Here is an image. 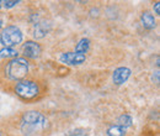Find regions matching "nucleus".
I'll use <instances>...</instances> for the list:
<instances>
[{
    "instance_id": "13",
    "label": "nucleus",
    "mask_w": 160,
    "mask_h": 136,
    "mask_svg": "<svg viewBox=\"0 0 160 136\" xmlns=\"http://www.w3.org/2000/svg\"><path fill=\"white\" fill-rule=\"evenodd\" d=\"M20 1H15V0H12V1H10V0H8V1H2V4H4V6L6 8V9H10V8H14V6H16L18 4H19Z\"/></svg>"
},
{
    "instance_id": "5",
    "label": "nucleus",
    "mask_w": 160,
    "mask_h": 136,
    "mask_svg": "<svg viewBox=\"0 0 160 136\" xmlns=\"http://www.w3.org/2000/svg\"><path fill=\"white\" fill-rule=\"evenodd\" d=\"M41 53H42V47L36 41H26L22 46V55L26 58L36 59L40 57Z\"/></svg>"
},
{
    "instance_id": "1",
    "label": "nucleus",
    "mask_w": 160,
    "mask_h": 136,
    "mask_svg": "<svg viewBox=\"0 0 160 136\" xmlns=\"http://www.w3.org/2000/svg\"><path fill=\"white\" fill-rule=\"evenodd\" d=\"M14 93L23 101H35L43 97V83L35 78H23L14 84Z\"/></svg>"
},
{
    "instance_id": "12",
    "label": "nucleus",
    "mask_w": 160,
    "mask_h": 136,
    "mask_svg": "<svg viewBox=\"0 0 160 136\" xmlns=\"http://www.w3.org/2000/svg\"><path fill=\"white\" fill-rule=\"evenodd\" d=\"M132 122H133V120H132V117H129V115H127V114H123V115H121L118 117V120H117V125H120L122 128H128V126H131L132 125Z\"/></svg>"
},
{
    "instance_id": "11",
    "label": "nucleus",
    "mask_w": 160,
    "mask_h": 136,
    "mask_svg": "<svg viewBox=\"0 0 160 136\" xmlns=\"http://www.w3.org/2000/svg\"><path fill=\"white\" fill-rule=\"evenodd\" d=\"M0 58H18V51L10 47H5L0 51Z\"/></svg>"
},
{
    "instance_id": "7",
    "label": "nucleus",
    "mask_w": 160,
    "mask_h": 136,
    "mask_svg": "<svg viewBox=\"0 0 160 136\" xmlns=\"http://www.w3.org/2000/svg\"><path fill=\"white\" fill-rule=\"evenodd\" d=\"M131 77V69L127 67H120L117 68L113 74H112V79L115 84H123L124 82H127V79Z\"/></svg>"
},
{
    "instance_id": "6",
    "label": "nucleus",
    "mask_w": 160,
    "mask_h": 136,
    "mask_svg": "<svg viewBox=\"0 0 160 136\" xmlns=\"http://www.w3.org/2000/svg\"><path fill=\"white\" fill-rule=\"evenodd\" d=\"M86 57L84 55H79L77 52H65L60 56V61L68 66H79L85 62Z\"/></svg>"
},
{
    "instance_id": "4",
    "label": "nucleus",
    "mask_w": 160,
    "mask_h": 136,
    "mask_svg": "<svg viewBox=\"0 0 160 136\" xmlns=\"http://www.w3.org/2000/svg\"><path fill=\"white\" fill-rule=\"evenodd\" d=\"M21 41H22V32L18 26H14V25L6 26L0 34V42L5 47L11 48L12 46L21 43Z\"/></svg>"
},
{
    "instance_id": "15",
    "label": "nucleus",
    "mask_w": 160,
    "mask_h": 136,
    "mask_svg": "<svg viewBox=\"0 0 160 136\" xmlns=\"http://www.w3.org/2000/svg\"><path fill=\"white\" fill-rule=\"evenodd\" d=\"M1 26H2V21L0 20V29H1Z\"/></svg>"
},
{
    "instance_id": "8",
    "label": "nucleus",
    "mask_w": 160,
    "mask_h": 136,
    "mask_svg": "<svg viewBox=\"0 0 160 136\" xmlns=\"http://www.w3.org/2000/svg\"><path fill=\"white\" fill-rule=\"evenodd\" d=\"M140 21H142V25L147 30H153L157 26L155 18H154V15L150 11H143L142 15H140Z\"/></svg>"
},
{
    "instance_id": "9",
    "label": "nucleus",
    "mask_w": 160,
    "mask_h": 136,
    "mask_svg": "<svg viewBox=\"0 0 160 136\" xmlns=\"http://www.w3.org/2000/svg\"><path fill=\"white\" fill-rule=\"evenodd\" d=\"M89 48H90V40L84 37V39H81L79 42L77 43V47H75V51H74V52L85 56V53L89 51Z\"/></svg>"
},
{
    "instance_id": "2",
    "label": "nucleus",
    "mask_w": 160,
    "mask_h": 136,
    "mask_svg": "<svg viewBox=\"0 0 160 136\" xmlns=\"http://www.w3.org/2000/svg\"><path fill=\"white\" fill-rule=\"evenodd\" d=\"M46 126H47V119L40 112L28 110L21 115V129L27 135L42 131L46 129Z\"/></svg>"
},
{
    "instance_id": "10",
    "label": "nucleus",
    "mask_w": 160,
    "mask_h": 136,
    "mask_svg": "<svg viewBox=\"0 0 160 136\" xmlns=\"http://www.w3.org/2000/svg\"><path fill=\"white\" fill-rule=\"evenodd\" d=\"M107 135L108 136H126V129L120 125H112L111 128L107 129Z\"/></svg>"
},
{
    "instance_id": "16",
    "label": "nucleus",
    "mask_w": 160,
    "mask_h": 136,
    "mask_svg": "<svg viewBox=\"0 0 160 136\" xmlns=\"http://www.w3.org/2000/svg\"><path fill=\"white\" fill-rule=\"evenodd\" d=\"M1 6H2V1H0V8H1Z\"/></svg>"
},
{
    "instance_id": "3",
    "label": "nucleus",
    "mask_w": 160,
    "mask_h": 136,
    "mask_svg": "<svg viewBox=\"0 0 160 136\" xmlns=\"http://www.w3.org/2000/svg\"><path fill=\"white\" fill-rule=\"evenodd\" d=\"M4 77L8 80L19 82L26 78L28 73V62L25 58H12L8 61L2 67Z\"/></svg>"
},
{
    "instance_id": "17",
    "label": "nucleus",
    "mask_w": 160,
    "mask_h": 136,
    "mask_svg": "<svg viewBox=\"0 0 160 136\" xmlns=\"http://www.w3.org/2000/svg\"><path fill=\"white\" fill-rule=\"evenodd\" d=\"M0 136H1V133H0Z\"/></svg>"
},
{
    "instance_id": "14",
    "label": "nucleus",
    "mask_w": 160,
    "mask_h": 136,
    "mask_svg": "<svg viewBox=\"0 0 160 136\" xmlns=\"http://www.w3.org/2000/svg\"><path fill=\"white\" fill-rule=\"evenodd\" d=\"M154 11H155L157 15H160V3L159 1L155 3V5H154Z\"/></svg>"
}]
</instances>
